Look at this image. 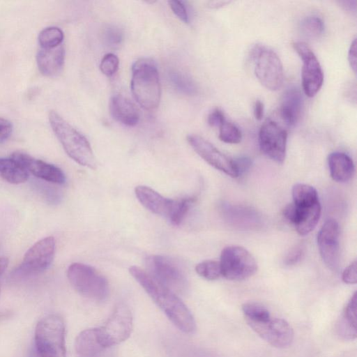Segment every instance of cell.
Instances as JSON below:
<instances>
[{
    "mask_svg": "<svg viewBox=\"0 0 357 357\" xmlns=\"http://www.w3.org/2000/svg\"><path fill=\"white\" fill-rule=\"evenodd\" d=\"M328 165L332 178L340 183L349 181L354 173L352 159L342 152L331 153L328 157Z\"/></svg>",
    "mask_w": 357,
    "mask_h": 357,
    "instance_id": "cell-24",
    "label": "cell"
},
{
    "mask_svg": "<svg viewBox=\"0 0 357 357\" xmlns=\"http://www.w3.org/2000/svg\"><path fill=\"white\" fill-rule=\"evenodd\" d=\"M168 79L171 86L178 92L187 96H193L197 91L195 82L187 75L179 71L169 73Z\"/></svg>",
    "mask_w": 357,
    "mask_h": 357,
    "instance_id": "cell-26",
    "label": "cell"
},
{
    "mask_svg": "<svg viewBox=\"0 0 357 357\" xmlns=\"http://www.w3.org/2000/svg\"><path fill=\"white\" fill-rule=\"evenodd\" d=\"M145 262L148 273L174 293H181L186 289L185 275L172 259L162 255H150Z\"/></svg>",
    "mask_w": 357,
    "mask_h": 357,
    "instance_id": "cell-8",
    "label": "cell"
},
{
    "mask_svg": "<svg viewBox=\"0 0 357 357\" xmlns=\"http://www.w3.org/2000/svg\"><path fill=\"white\" fill-rule=\"evenodd\" d=\"M242 311L247 323L264 322L271 318L268 309L256 302L245 303L242 305Z\"/></svg>",
    "mask_w": 357,
    "mask_h": 357,
    "instance_id": "cell-27",
    "label": "cell"
},
{
    "mask_svg": "<svg viewBox=\"0 0 357 357\" xmlns=\"http://www.w3.org/2000/svg\"><path fill=\"white\" fill-rule=\"evenodd\" d=\"M253 113L257 120H261L264 113V103L260 100H257L254 103Z\"/></svg>",
    "mask_w": 357,
    "mask_h": 357,
    "instance_id": "cell-42",
    "label": "cell"
},
{
    "mask_svg": "<svg viewBox=\"0 0 357 357\" xmlns=\"http://www.w3.org/2000/svg\"><path fill=\"white\" fill-rule=\"evenodd\" d=\"M219 263L222 276L230 280L247 279L257 270L254 257L246 249L237 245L225 248Z\"/></svg>",
    "mask_w": 357,
    "mask_h": 357,
    "instance_id": "cell-7",
    "label": "cell"
},
{
    "mask_svg": "<svg viewBox=\"0 0 357 357\" xmlns=\"http://www.w3.org/2000/svg\"><path fill=\"white\" fill-rule=\"evenodd\" d=\"M40 73L47 77H54L61 73L65 61V49L61 44L50 49L41 48L36 56Z\"/></svg>",
    "mask_w": 357,
    "mask_h": 357,
    "instance_id": "cell-20",
    "label": "cell"
},
{
    "mask_svg": "<svg viewBox=\"0 0 357 357\" xmlns=\"http://www.w3.org/2000/svg\"><path fill=\"white\" fill-rule=\"evenodd\" d=\"M132 330V312L123 303L119 304L105 324L98 328L100 342L105 349L126 340L130 335Z\"/></svg>",
    "mask_w": 357,
    "mask_h": 357,
    "instance_id": "cell-9",
    "label": "cell"
},
{
    "mask_svg": "<svg viewBox=\"0 0 357 357\" xmlns=\"http://www.w3.org/2000/svg\"><path fill=\"white\" fill-rule=\"evenodd\" d=\"M8 265V259L5 257H0V275L5 271Z\"/></svg>",
    "mask_w": 357,
    "mask_h": 357,
    "instance_id": "cell-44",
    "label": "cell"
},
{
    "mask_svg": "<svg viewBox=\"0 0 357 357\" xmlns=\"http://www.w3.org/2000/svg\"><path fill=\"white\" fill-rule=\"evenodd\" d=\"M195 271L199 275L208 280H217L222 276L220 263L214 260L199 263L195 266Z\"/></svg>",
    "mask_w": 357,
    "mask_h": 357,
    "instance_id": "cell-31",
    "label": "cell"
},
{
    "mask_svg": "<svg viewBox=\"0 0 357 357\" xmlns=\"http://www.w3.org/2000/svg\"><path fill=\"white\" fill-rule=\"evenodd\" d=\"M284 218L293 225L300 235H306L316 227L320 215L321 205L319 199L292 202L283 210Z\"/></svg>",
    "mask_w": 357,
    "mask_h": 357,
    "instance_id": "cell-13",
    "label": "cell"
},
{
    "mask_svg": "<svg viewBox=\"0 0 357 357\" xmlns=\"http://www.w3.org/2000/svg\"><path fill=\"white\" fill-rule=\"evenodd\" d=\"M129 271L155 303L180 331L188 334L195 332L196 323L193 315L174 291L138 266H131Z\"/></svg>",
    "mask_w": 357,
    "mask_h": 357,
    "instance_id": "cell-1",
    "label": "cell"
},
{
    "mask_svg": "<svg viewBox=\"0 0 357 357\" xmlns=\"http://www.w3.org/2000/svg\"><path fill=\"white\" fill-rule=\"evenodd\" d=\"M301 32L309 38L319 37L324 31V23L317 15H309L300 23Z\"/></svg>",
    "mask_w": 357,
    "mask_h": 357,
    "instance_id": "cell-29",
    "label": "cell"
},
{
    "mask_svg": "<svg viewBox=\"0 0 357 357\" xmlns=\"http://www.w3.org/2000/svg\"><path fill=\"white\" fill-rule=\"evenodd\" d=\"M64 36L59 27L49 26L43 29L38 35V43L43 49L56 47L62 44Z\"/></svg>",
    "mask_w": 357,
    "mask_h": 357,
    "instance_id": "cell-28",
    "label": "cell"
},
{
    "mask_svg": "<svg viewBox=\"0 0 357 357\" xmlns=\"http://www.w3.org/2000/svg\"><path fill=\"white\" fill-rule=\"evenodd\" d=\"M342 6L347 10L356 12V1H343L340 2Z\"/></svg>",
    "mask_w": 357,
    "mask_h": 357,
    "instance_id": "cell-43",
    "label": "cell"
},
{
    "mask_svg": "<svg viewBox=\"0 0 357 357\" xmlns=\"http://www.w3.org/2000/svg\"><path fill=\"white\" fill-rule=\"evenodd\" d=\"M119 60L116 55L112 53L105 54L100 63L101 72L107 77H111L118 70Z\"/></svg>",
    "mask_w": 357,
    "mask_h": 357,
    "instance_id": "cell-33",
    "label": "cell"
},
{
    "mask_svg": "<svg viewBox=\"0 0 357 357\" xmlns=\"http://www.w3.org/2000/svg\"><path fill=\"white\" fill-rule=\"evenodd\" d=\"M103 38L109 45H119L123 40V32L119 27L110 25L105 28Z\"/></svg>",
    "mask_w": 357,
    "mask_h": 357,
    "instance_id": "cell-34",
    "label": "cell"
},
{
    "mask_svg": "<svg viewBox=\"0 0 357 357\" xmlns=\"http://www.w3.org/2000/svg\"><path fill=\"white\" fill-rule=\"evenodd\" d=\"M348 61L349 65L356 73V39L354 38L351 43V45L348 52Z\"/></svg>",
    "mask_w": 357,
    "mask_h": 357,
    "instance_id": "cell-40",
    "label": "cell"
},
{
    "mask_svg": "<svg viewBox=\"0 0 357 357\" xmlns=\"http://www.w3.org/2000/svg\"><path fill=\"white\" fill-rule=\"evenodd\" d=\"M342 281L349 284H356L357 282V264L354 261L343 271L342 275Z\"/></svg>",
    "mask_w": 357,
    "mask_h": 357,
    "instance_id": "cell-37",
    "label": "cell"
},
{
    "mask_svg": "<svg viewBox=\"0 0 357 357\" xmlns=\"http://www.w3.org/2000/svg\"><path fill=\"white\" fill-rule=\"evenodd\" d=\"M75 348L79 357H101L107 349L100 342L98 328L82 331L75 340Z\"/></svg>",
    "mask_w": 357,
    "mask_h": 357,
    "instance_id": "cell-23",
    "label": "cell"
},
{
    "mask_svg": "<svg viewBox=\"0 0 357 357\" xmlns=\"http://www.w3.org/2000/svg\"><path fill=\"white\" fill-rule=\"evenodd\" d=\"M234 161L238 169V174L245 169H248L251 164L250 160L246 157L239 158Z\"/></svg>",
    "mask_w": 357,
    "mask_h": 357,
    "instance_id": "cell-41",
    "label": "cell"
},
{
    "mask_svg": "<svg viewBox=\"0 0 357 357\" xmlns=\"http://www.w3.org/2000/svg\"><path fill=\"white\" fill-rule=\"evenodd\" d=\"M293 46L303 61V90L306 96L313 97L319 92L323 84L324 73L321 66L312 49L305 43L297 41Z\"/></svg>",
    "mask_w": 357,
    "mask_h": 357,
    "instance_id": "cell-11",
    "label": "cell"
},
{
    "mask_svg": "<svg viewBox=\"0 0 357 357\" xmlns=\"http://www.w3.org/2000/svg\"><path fill=\"white\" fill-rule=\"evenodd\" d=\"M305 252V247L303 244H298L294 247L284 258V264L287 266L296 264L303 257Z\"/></svg>",
    "mask_w": 357,
    "mask_h": 357,
    "instance_id": "cell-35",
    "label": "cell"
},
{
    "mask_svg": "<svg viewBox=\"0 0 357 357\" xmlns=\"http://www.w3.org/2000/svg\"><path fill=\"white\" fill-rule=\"evenodd\" d=\"M139 202L151 212L164 217L169 220L173 216L178 204V200L163 197L153 189L138 185L135 189Z\"/></svg>",
    "mask_w": 357,
    "mask_h": 357,
    "instance_id": "cell-18",
    "label": "cell"
},
{
    "mask_svg": "<svg viewBox=\"0 0 357 357\" xmlns=\"http://www.w3.org/2000/svg\"><path fill=\"white\" fill-rule=\"evenodd\" d=\"M224 113L220 109H214L208 116V123L212 127H218L225 119Z\"/></svg>",
    "mask_w": 357,
    "mask_h": 357,
    "instance_id": "cell-38",
    "label": "cell"
},
{
    "mask_svg": "<svg viewBox=\"0 0 357 357\" xmlns=\"http://www.w3.org/2000/svg\"><path fill=\"white\" fill-rule=\"evenodd\" d=\"M357 294L354 292L347 303L335 326L337 335L344 340H354L357 335Z\"/></svg>",
    "mask_w": 357,
    "mask_h": 357,
    "instance_id": "cell-22",
    "label": "cell"
},
{
    "mask_svg": "<svg viewBox=\"0 0 357 357\" xmlns=\"http://www.w3.org/2000/svg\"><path fill=\"white\" fill-rule=\"evenodd\" d=\"M112 118L126 126H135L139 121V112L135 105L121 94L114 95L109 100Z\"/></svg>",
    "mask_w": 357,
    "mask_h": 357,
    "instance_id": "cell-19",
    "label": "cell"
},
{
    "mask_svg": "<svg viewBox=\"0 0 357 357\" xmlns=\"http://www.w3.org/2000/svg\"><path fill=\"white\" fill-rule=\"evenodd\" d=\"M0 176L10 183L20 184L28 180L29 174L26 169L13 158H0Z\"/></svg>",
    "mask_w": 357,
    "mask_h": 357,
    "instance_id": "cell-25",
    "label": "cell"
},
{
    "mask_svg": "<svg viewBox=\"0 0 357 357\" xmlns=\"http://www.w3.org/2000/svg\"><path fill=\"white\" fill-rule=\"evenodd\" d=\"M66 328L63 319L50 314L37 324L29 357H66Z\"/></svg>",
    "mask_w": 357,
    "mask_h": 357,
    "instance_id": "cell-3",
    "label": "cell"
},
{
    "mask_svg": "<svg viewBox=\"0 0 357 357\" xmlns=\"http://www.w3.org/2000/svg\"><path fill=\"white\" fill-rule=\"evenodd\" d=\"M287 131L272 120H266L259 132L261 151L269 158L282 164L286 155Z\"/></svg>",
    "mask_w": 357,
    "mask_h": 357,
    "instance_id": "cell-12",
    "label": "cell"
},
{
    "mask_svg": "<svg viewBox=\"0 0 357 357\" xmlns=\"http://www.w3.org/2000/svg\"><path fill=\"white\" fill-rule=\"evenodd\" d=\"M250 327L273 347L286 348L294 340V331L289 324L280 318H271L264 322L248 323Z\"/></svg>",
    "mask_w": 357,
    "mask_h": 357,
    "instance_id": "cell-15",
    "label": "cell"
},
{
    "mask_svg": "<svg viewBox=\"0 0 357 357\" xmlns=\"http://www.w3.org/2000/svg\"><path fill=\"white\" fill-rule=\"evenodd\" d=\"M52 130L66 153L78 164L95 169V155L87 139L55 111L49 113Z\"/></svg>",
    "mask_w": 357,
    "mask_h": 357,
    "instance_id": "cell-4",
    "label": "cell"
},
{
    "mask_svg": "<svg viewBox=\"0 0 357 357\" xmlns=\"http://www.w3.org/2000/svg\"><path fill=\"white\" fill-rule=\"evenodd\" d=\"M339 225L333 219L327 220L317 234V245L324 264L336 270L340 262Z\"/></svg>",
    "mask_w": 357,
    "mask_h": 357,
    "instance_id": "cell-16",
    "label": "cell"
},
{
    "mask_svg": "<svg viewBox=\"0 0 357 357\" xmlns=\"http://www.w3.org/2000/svg\"><path fill=\"white\" fill-rule=\"evenodd\" d=\"M187 140L194 151L207 163L231 177L239 176L234 160L229 158L211 142L197 135H189Z\"/></svg>",
    "mask_w": 357,
    "mask_h": 357,
    "instance_id": "cell-14",
    "label": "cell"
},
{
    "mask_svg": "<svg viewBox=\"0 0 357 357\" xmlns=\"http://www.w3.org/2000/svg\"><path fill=\"white\" fill-rule=\"evenodd\" d=\"M130 89L137 103L146 110L158 107L161 87L155 63L150 59H139L132 66Z\"/></svg>",
    "mask_w": 357,
    "mask_h": 357,
    "instance_id": "cell-2",
    "label": "cell"
},
{
    "mask_svg": "<svg viewBox=\"0 0 357 357\" xmlns=\"http://www.w3.org/2000/svg\"><path fill=\"white\" fill-rule=\"evenodd\" d=\"M54 252L55 240L52 236L38 241L24 255L17 273L20 276H31L45 271L51 265Z\"/></svg>",
    "mask_w": 357,
    "mask_h": 357,
    "instance_id": "cell-10",
    "label": "cell"
},
{
    "mask_svg": "<svg viewBox=\"0 0 357 357\" xmlns=\"http://www.w3.org/2000/svg\"><path fill=\"white\" fill-rule=\"evenodd\" d=\"M168 3L174 15L184 23L189 22L187 9L183 2L180 1H169Z\"/></svg>",
    "mask_w": 357,
    "mask_h": 357,
    "instance_id": "cell-36",
    "label": "cell"
},
{
    "mask_svg": "<svg viewBox=\"0 0 357 357\" xmlns=\"http://www.w3.org/2000/svg\"><path fill=\"white\" fill-rule=\"evenodd\" d=\"M67 276L73 288L84 297L103 301L108 296L107 279L89 265L73 263L68 268Z\"/></svg>",
    "mask_w": 357,
    "mask_h": 357,
    "instance_id": "cell-5",
    "label": "cell"
},
{
    "mask_svg": "<svg viewBox=\"0 0 357 357\" xmlns=\"http://www.w3.org/2000/svg\"><path fill=\"white\" fill-rule=\"evenodd\" d=\"M218 128L219 138L221 141L228 144H238L241 142V132L234 123L225 119Z\"/></svg>",
    "mask_w": 357,
    "mask_h": 357,
    "instance_id": "cell-30",
    "label": "cell"
},
{
    "mask_svg": "<svg viewBox=\"0 0 357 357\" xmlns=\"http://www.w3.org/2000/svg\"><path fill=\"white\" fill-rule=\"evenodd\" d=\"M255 74L267 89L277 91L283 84L284 70L278 55L264 45H256L252 51Z\"/></svg>",
    "mask_w": 357,
    "mask_h": 357,
    "instance_id": "cell-6",
    "label": "cell"
},
{
    "mask_svg": "<svg viewBox=\"0 0 357 357\" xmlns=\"http://www.w3.org/2000/svg\"><path fill=\"white\" fill-rule=\"evenodd\" d=\"M10 157L22 165L28 172H31L39 178L56 184H63L66 181L63 171L54 165L33 158L21 151L13 153Z\"/></svg>",
    "mask_w": 357,
    "mask_h": 357,
    "instance_id": "cell-17",
    "label": "cell"
},
{
    "mask_svg": "<svg viewBox=\"0 0 357 357\" xmlns=\"http://www.w3.org/2000/svg\"><path fill=\"white\" fill-rule=\"evenodd\" d=\"M303 107V96L296 86L288 88L282 98L280 115L288 126H294L298 121Z\"/></svg>",
    "mask_w": 357,
    "mask_h": 357,
    "instance_id": "cell-21",
    "label": "cell"
},
{
    "mask_svg": "<svg viewBox=\"0 0 357 357\" xmlns=\"http://www.w3.org/2000/svg\"><path fill=\"white\" fill-rule=\"evenodd\" d=\"M11 123L3 118L0 117V143L6 141L12 133Z\"/></svg>",
    "mask_w": 357,
    "mask_h": 357,
    "instance_id": "cell-39",
    "label": "cell"
},
{
    "mask_svg": "<svg viewBox=\"0 0 357 357\" xmlns=\"http://www.w3.org/2000/svg\"><path fill=\"white\" fill-rule=\"evenodd\" d=\"M194 197H185L178 199L177 207L169 220L172 225H179L182 222L194 202Z\"/></svg>",
    "mask_w": 357,
    "mask_h": 357,
    "instance_id": "cell-32",
    "label": "cell"
}]
</instances>
